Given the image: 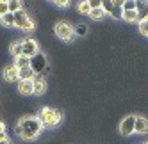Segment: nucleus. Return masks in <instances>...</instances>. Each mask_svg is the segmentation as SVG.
Returning <instances> with one entry per match:
<instances>
[{
    "mask_svg": "<svg viewBox=\"0 0 148 144\" xmlns=\"http://www.w3.org/2000/svg\"><path fill=\"white\" fill-rule=\"evenodd\" d=\"M43 130L45 128L38 119V116H22L14 126V133L23 141H36Z\"/></svg>",
    "mask_w": 148,
    "mask_h": 144,
    "instance_id": "1",
    "label": "nucleus"
},
{
    "mask_svg": "<svg viewBox=\"0 0 148 144\" xmlns=\"http://www.w3.org/2000/svg\"><path fill=\"white\" fill-rule=\"evenodd\" d=\"M38 119L41 121L43 128L54 130L62 119V112L59 109H54V107H41L38 110Z\"/></svg>",
    "mask_w": 148,
    "mask_h": 144,
    "instance_id": "2",
    "label": "nucleus"
},
{
    "mask_svg": "<svg viewBox=\"0 0 148 144\" xmlns=\"http://www.w3.org/2000/svg\"><path fill=\"white\" fill-rule=\"evenodd\" d=\"M30 69L34 71V75L36 77H45L50 68H48V59L45 54H36L34 57H30Z\"/></svg>",
    "mask_w": 148,
    "mask_h": 144,
    "instance_id": "3",
    "label": "nucleus"
},
{
    "mask_svg": "<svg viewBox=\"0 0 148 144\" xmlns=\"http://www.w3.org/2000/svg\"><path fill=\"white\" fill-rule=\"evenodd\" d=\"M14 27L20 29V30H27V32H34V30H36L34 20L30 18L23 9L18 11V13H14Z\"/></svg>",
    "mask_w": 148,
    "mask_h": 144,
    "instance_id": "4",
    "label": "nucleus"
},
{
    "mask_svg": "<svg viewBox=\"0 0 148 144\" xmlns=\"http://www.w3.org/2000/svg\"><path fill=\"white\" fill-rule=\"evenodd\" d=\"M54 34L62 39V41H71L73 37H75V32H73V27L66 22H59L54 25Z\"/></svg>",
    "mask_w": 148,
    "mask_h": 144,
    "instance_id": "5",
    "label": "nucleus"
},
{
    "mask_svg": "<svg viewBox=\"0 0 148 144\" xmlns=\"http://www.w3.org/2000/svg\"><path fill=\"white\" fill-rule=\"evenodd\" d=\"M22 46H23V55L25 57H34L36 54H39V45L38 41L32 37H23L22 39Z\"/></svg>",
    "mask_w": 148,
    "mask_h": 144,
    "instance_id": "6",
    "label": "nucleus"
},
{
    "mask_svg": "<svg viewBox=\"0 0 148 144\" xmlns=\"http://www.w3.org/2000/svg\"><path fill=\"white\" fill-rule=\"evenodd\" d=\"M134 128H136V116L134 114H129V116H125L120 123V133L121 135H132L134 133Z\"/></svg>",
    "mask_w": 148,
    "mask_h": 144,
    "instance_id": "7",
    "label": "nucleus"
},
{
    "mask_svg": "<svg viewBox=\"0 0 148 144\" xmlns=\"http://www.w3.org/2000/svg\"><path fill=\"white\" fill-rule=\"evenodd\" d=\"M136 11H137V23L148 22V0H137L136 2Z\"/></svg>",
    "mask_w": 148,
    "mask_h": 144,
    "instance_id": "8",
    "label": "nucleus"
},
{
    "mask_svg": "<svg viewBox=\"0 0 148 144\" xmlns=\"http://www.w3.org/2000/svg\"><path fill=\"white\" fill-rule=\"evenodd\" d=\"M32 84H34V94H38V96L45 94L47 89H48V84H47V78L45 77H36L32 80Z\"/></svg>",
    "mask_w": 148,
    "mask_h": 144,
    "instance_id": "9",
    "label": "nucleus"
},
{
    "mask_svg": "<svg viewBox=\"0 0 148 144\" xmlns=\"http://www.w3.org/2000/svg\"><path fill=\"white\" fill-rule=\"evenodd\" d=\"M18 92L23 96H30L34 94V84L32 80H20L18 82Z\"/></svg>",
    "mask_w": 148,
    "mask_h": 144,
    "instance_id": "10",
    "label": "nucleus"
},
{
    "mask_svg": "<svg viewBox=\"0 0 148 144\" xmlns=\"http://www.w3.org/2000/svg\"><path fill=\"white\" fill-rule=\"evenodd\" d=\"M134 133H137V135H145V133H148V119H146V118L136 116V128H134Z\"/></svg>",
    "mask_w": 148,
    "mask_h": 144,
    "instance_id": "11",
    "label": "nucleus"
},
{
    "mask_svg": "<svg viewBox=\"0 0 148 144\" xmlns=\"http://www.w3.org/2000/svg\"><path fill=\"white\" fill-rule=\"evenodd\" d=\"M4 78L7 82H18V69L14 68V64H9L4 68Z\"/></svg>",
    "mask_w": 148,
    "mask_h": 144,
    "instance_id": "12",
    "label": "nucleus"
},
{
    "mask_svg": "<svg viewBox=\"0 0 148 144\" xmlns=\"http://www.w3.org/2000/svg\"><path fill=\"white\" fill-rule=\"evenodd\" d=\"M14 68L16 69H25V68H30V59L29 57H25V55H20V57H16L14 59Z\"/></svg>",
    "mask_w": 148,
    "mask_h": 144,
    "instance_id": "13",
    "label": "nucleus"
},
{
    "mask_svg": "<svg viewBox=\"0 0 148 144\" xmlns=\"http://www.w3.org/2000/svg\"><path fill=\"white\" fill-rule=\"evenodd\" d=\"M36 75H34V71L30 69V68H25V69H18V82L20 80H34Z\"/></svg>",
    "mask_w": 148,
    "mask_h": 144,
    "instance_id": "14",
    "label": "nucleus"
},
{
    "mask_svg": "<svg viewBox=\"0 0 148 144\" xmlns=\"http://www.w3.org/2000/svg\"><path fill=\"white\" fill-rule=\"evenodd\" d=\"M9 52H11V55L16 59L20 55H23V46H22V41H14V43L9 46Z\"/></svg>",
    "mask_w": 148,
    "mask_h": 144,
    "instance_id": "15",
    "label": "nucleus"
},
{
    "mask_svg": "<svg viewBox=\"0 0 148 144\" xmlns=\"http://www.w3.org/2000/svg\"><path fill=\"white\" fill-rule=\"evenodd\" d=\"M7 7H9V13H18L23 9V2L22 0H7Z\"/></svg>",
    "mask_w": 148,
    "mask_h": 144,
    "instance_id": "16",
    "label": "nucleus"
},
{
    "mask_svg": "<svg viewBox=\"0 0 148 144\" xmlns=\"http://www.w3.org/2000/svg\"><path fill=\"white\" fill-rule=\"evenodd\" d=\"M0 23L4 27H14V14L13 13H5L4 16H0Z\"/></svg>",
    "mask_w": 148,
    "mask_h": 144,
    "instance_id": "17",
    "label": "nucleus"
},
{
    "mask_svg": "<svg viewBox=\"0 0 148 144\" xmlns=\"http://www.w3.org/2000/svg\"><path fill=\"white\" fill-rule=\"evenodd\" d=\"M73 32H75V36H79V37H86V36H88V32H89V29H88V25L79 23V25L73 27Z\"/></svg>",
    "mask_w": 148,
    "mask_h": 144,
    "instance_id": "18",
    "label": "nucleus"
},
{
    "mask_svg": "<svg viewBox=\"0 0 148 144\" xmlns=\"http://www.w3.org/2000/svg\"><path fill=\"white\" fill-rule=\"evenodd\" d=\"M77 11H79L80 14H86V16H89V13H91V5L86 2V0H80V2L77 4Z\"/></svg>",
    "mask_w": 148,
    "mask_h": 144,
    "instance_id": "19",
    "label": "nucleus"
},
{
    "mask_svg": "<svg viewBox=\"0 0 148 144\" xmlns=\"http://www.w3.org/2000/svg\"><path fill=\"white\" fill-rule=\"evenodd\" d=\"M121 20H125V22H129V23L137 22V11H123Z\"/></svg>",
    "mask_w": 148,
    "mask_h": 144,
    "instance_id": "20",
    "label": "nucleus"
},
{
    "mask_svg": "<svg viewBox=\"0 0 148 144\" xmlns=\"http://www.w3.org/2000/svg\"><path fill=\"white\" fill-rule=\"evenodd\" d=\"M103 16H105V13H103L102 7H100V9H91V13H89V18L95 20V22H100V20H103Z\"/></svg>",
    "mask_w": 148,
    "mask_h": 144,
    "instance_id": "21",
    "label": "nucleus"
},
{
    "mask_svg": "<svg viewBox=\"0 0 148 144\" xmlns=\"http://www.w3.org/2000/svg\"><path fill=\"white\" fill-rule=\"evenodd\" d=\"M114 7L116 5L112 4V0H102V9H103V13L107 14V16H111V13H112Z\"/></svg>",
    "mask_w": 148,
    "mask_h": 144,
    "instance_id": "22",
    "label": "nucleus"
},
{
    "mask_svg": "<svg viewBox=\"0 0 148 144\" xmlns=\"http://www.w3.org/2000/svg\"><path fill=\"white\" fill-rule=\"evenodd\" d=\"M136 7H137L136 5V0H127L121 9H123V11H136Z\"/></svg>",
    "mask_w": 148,
    "mask_h": 144,
    "instance_id": "23",
    "label": "nucleus"
},
{
    "mask_svg": "<svg viewBox=\"0 0 148 144\" xmlns=\"http://www.w3.org/2000/svg\"><path fill=\"white\" fill-rule=\"evenodd\" d=\"M54 4H56V7H59V9H64V7H68V5L71 4V0H54Z\"/></svg>",
    "mask_w": 148,
    "mask_h": 144,
    "instance_id": "24",
    "label": "nucleus"
},
{
    "mask_svg": "<svg viewBox=\"0 0 148 144\" xmlns=\"http://www.w3.org/2000/svg\"><path fill=\"white\" fill-rule=\"evenodd\" d=\"M5 13H9V7H7V0H0V16H4Z\"/></svg>",
    "mask_w": 148,
    "mask_h": 144,
    "instance_id": "25",
    "label": "nucleus"
},
{
    "mask_svg": "<svg viewBox=\"0 0 148 144\" xmlns=\"http://www.w3.org/2000/svg\"><path fill=\"white\" fill-rule=\"evenodd\" d=\"M86 2L91 5V9H100L102 7V0H86Z\"/></svg>",
    "mask_w": 148,
    "mask_h": 144,
    "instance_id": "26",
    "label": "nucleus"
},
{
    "mask_svg": "<svg viewBox=\"0 0 148 144\" xmlns=\"http://www.w3.org/2000/svg\"><path fill=\"white\" fill-rule=\"evenodd\" d=\"M146 30H148V22H141V23H139V32L145 36V32H146Z\"/></svg>",
    "mask_w": 148,
    "mask_h": 144,
    "instance_id": "27",
    "label": "nucleus"
},
{
    "mask_svg": "<svg viewBox=\"0 0 148 144\" xmlns=\"http://www.w3.org/2000/svg\"><path fill=\"white\" fill-rule=\"evenodd\" d=\"M125 2H127V0H112V4H114L116 7H123Z\"/></svg>",
    "mask_w": 148,
    "mask_h": 144,
    "instance_id": "28",
    "label": "nucleus"
},
{
    "mask_svg": "<svg viewBox=\"0 0 148 144\" xmlns=\"http://www.w3.org/2000/svg\"><path fill=\"white\" fill-rule=\"evenodd\" d=\"M2 141H7V133L5 132H0V142Z\"/></svg>",
    "mask_w": 148,
    "mask_h": 144,
    "instance_id": "29",
    "label": "nucleus"
},
{
    "mask_svg": "<svg viewBox=\"0 0 148 144\" xmlns=\"http://www.w3.org/2000/svg\"><path fill=\"white\" fill-rule=\"evenodd\" d=\"M0 132H5V123L0 121Z\"/></svg>",
    "mask_w": 148,
    "mask_h": 144,
    "instance_id": "30",
    "label": "nucleus"
},
{
    "mask_svg": "<svg viewBox=\"0 0 148 144\" xmlns=\"http://www.w3.org/2000/svg\"><path fill=\"white\" fill-rule=\"evenodd\" d=\"M0 144H13V142H11V141L7 139V141H2V142H0Z\"/></svg>",
    "mask_w": 148,
    "mask_h": 144,
    "instance_id": "31",
    "label": "nucleus"
},
{
    "mask_svg": "<svg viewBox=\"0 0 148 144\" xmlns=\"http://www.w3.org/2000/svg\"><path fill=\"white\" fill-rule=\"evenodd\" d=\"M145 37H146V39H148V30H146V32H145Z\"/></svg>",
    "mask_w": 148,
    "mask_h": 144,
    "instance_id": "32",
    "label": "nucleus"
},
{
    "mask_svg": "<svg viewBox=\"0 0 148 144\" xmlns=\"http://www.w3.org/2000/svg\"><path fill=\"white\" fill-rule=\"evenodd\" d=\"M50 2H54V0H50Z\"/></svg>",
    "mask_w": 148,
    "mask_h": 144,
    "instance_id": "33",
    "label": "nucleus"
},
{
    "mask_svg": "<svg viewBox=\"0 0 148 144\" xmlns=\"http://www.w3.org/2000/svg\"><path fill=\"white\" fill-rule=\"evenodd\" d=\"M145 144H148V142H145Z\"/></svg>",
    "mask_w": 148,
    "mask_h": 144,
    "instance_id": "34",
    "label": "nucleus"
},
{
    "mask_svg": "<svg viewBox=\"0 0 148 144\" xmlns=\"http://www.w3.org/2000/svg\"><path fill=\"white\" fill-rule=\"evenodd\" d=\"M136 2H137V0H136Z\"/></svg>",
    "mask_w": 148,
    "mask_h": 144,
    "instance_id": "35",
    "label": "nucleus"
}]
</instances>
